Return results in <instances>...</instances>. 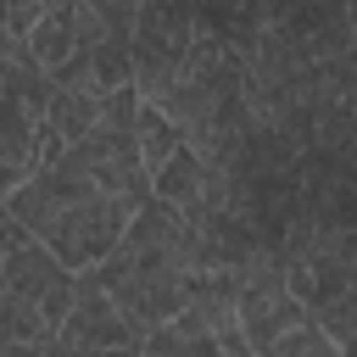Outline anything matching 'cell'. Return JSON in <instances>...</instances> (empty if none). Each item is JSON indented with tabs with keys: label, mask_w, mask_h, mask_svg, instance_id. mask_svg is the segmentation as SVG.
Returning <instances> with one entry per match:
<instances>
[{
	"label": "cell",
	"mask_w": 357,
	"mask_h": 357,
	"mask_svg": "<svg viewBox=\"0 0 357 357\" xmlns=\"http://www.w3.org/2000/svg\"><path fill=\"white\" fill-rule=\"evenodd\" d=\"M190 39H195V22H190V6H173V0H151V6H134V95L139 100H162L173 89V78L184 73V56H190Z\"/></svg>",
	"instance_id": "1"
},
{
	"label": "cell",
	"mask_w": 357,
	"mask_h": 357,
	"mask_svg": "<svg viewBox=\"0 0 357 357\" xmlns=\"http://www.w3.org/2000/svg\"><path fill=\"white\" fill-rule=\"evenodd\" d=\"M128 218H134V206H128V201H112V195H84L78 206H67V212L50 223V234H45L39 245L61 262V273L84 279V273H95V268H100V262L123 245Z\"/></svg>",
	"instance_id": "2"
},
{
	"label": "cell",
	"mask_w": 357,
	"mask_h": 357,
	"mask_svg": "<svg viewBox=\"0 0 357 357\" xmlns=\"http://www.w3.org/2000/svg\"><path fill=\"white\" fill-rule=\"evenodd\" d=\"M56 173L73 178V184H84V190H95V195L128 201V206L151 201L145 167H139V156H134V139L117 134V128H106V123H95L78 145H67V151L56 156Z\"/></svg>",
	"instance_id": "3"
},
{
	"label": "cell",
	"mask_w": 357,
	"mask_h": 357,
	"mask_svg": "<svg viewBox=\"0 0 357 357\" xmlns=\"http://www.w3.org/2000/svg\"><path fill=\"white\" fill-rule=\"evenodd\" d=\"M0 296H17V301H28V307H39V318H45L50 335H56V324H61L67 307H73V273H61V262H56L39 240H22V245H11L6 262H0Z\"/></svg>",
	"instance_id": "4"
},
{
	"label": "cell",
	"mask_w": 357,
	"mask_h": 357,
	"mask_svg": "<svg viewBox=\"0 0 357 357\" xmlns=\"http://www.w3.org/2000/svg\"><path fill=\"white\" fill-rule=\"evenodd\" d=\"M50 346L61 357H100V351H117V346H134L123 312L112 307V296L95 284V279H73V307L67 318L56 324Z\"/></svg>",
	"instance_id": "5"
},
{
	"label": "cell",
	"mask_w": 357,
	"mask_h": 357,
	"mask_svg": "<svg viewBox=\"0 0 357 357\" xmlns=\"http://www.w3.org/2000/svg\"><path fill=\"white\" fill-rule=\"evenodd\" d=\"M84 195H95V190H84V184L61 178L56 167H39L33 178H22V184L6 195V218H11L28 240H45V234H50V223H56L67 206H78Z\"/></svg>",
	"instance_id": "6"
},
{
	"label": "cell",
	"mask_w": 357,
	"mask_h": 357,
	"mask_svg": "<svg viewBox=\"0 0 357 357\" xmlns=\"http://www.w3.org/2000/svg\"><path fill=\"white\" fill-rule=\"evenodd\" d=\"M33 173H39V117L11 89H0V201Z\"/></svg>",
	"instance_id": "7"
},
{
	"label": "cell",
	"mask_w": 357,
	"mask_h": 357,
	"mask_svg": "<svg viewBox=\"0 0 357 357\" xmlns=\"http://www.w3.org/2000/svg\"><path fill=\"white\" fill-rule=\"evenodd\" d=\"M234 324H240V340L251 357H262L279 335H290L296 324H307V312L284 296V284H262V290H245L240 307H234Z\"/></svg>",
	"instance_id": "8"
},
{
	"label": "cell",
	"mask_w": 357,
	"mask_h": 357,
	"mask_svg": "<svg viewBox=\"0 0 357 357\" xmlns=\"http://www.w3.org/2000/svg\"><path fill=\"white\" fill-rule=\"evenodd\" d=\"M139 357H251V351H245L240 329L218 335V329L195 324L190 312H178V318L156 324V329L139 340Z\"/></svg>",
	"instance_id": "9"
},
{
	"label": "cell",
	"mask_w": 357,
	"mask_h": 357,
	"mask_svg": "<svg viewBox=\"0 0 357 357\" xmlns=\"http://www.w3.org/2000/svg\"><path fill=\"white\" fill-rule=\"evenodd\" d=\"M22 50H28V61H33L45 78L61 73V67L73 61V50H78V6H73V0L45 6V17L33 22V33L22 39Z\"/></svg>",
	"instance_id": "10"
},
{
	"label": "cell",
	"mask_w": 357,
	"mask_h": 357,
	"mask_svg": "<svg viewBox=\"0 0 357 357\" xmlns=\"http://www.w3.org/2000/svg\"><path fill=\"white\" fill-rule=\"evenodd\" d=\"M128 139H134V156H139V167H145V178L184 145L178 139V128H173V117L162 112V106H151V100H139V112H134V128H128Z\"/></svg>",
	"instance_id": "11"
},
{
	"label": "cell",
	"mask_w": 357,
	"mask_h": 357,
	"mask_svg": "<svg viewBox=\"0 0 357 357\" xmlns=\"http://www.w3.org/2000/svg\"><path fill=\"white\" fill-rule=\"evenodd\" d=\"M11 340H28V346H45L50 340V324L39 318V307L17 301V296H0V346Z\"/></svg>",
	"instance_id": "12"
},
{
	"label": "cell",
	"mask_w": 357,
	"mask_h": 357,
	"mask_svg": "<svg viewBox=\"0 0 357 357\" xmlns=\"http://www.w3.org/2000/svg\"><path fill=\"white\" fill-rule=\"evenodd\" d=\"M11 234H22V229H17L11 218H6V201H0V240H11Z\"/></svg>",
	"instance_id": "13"
},
{
	"label": "cell",
	"mask_w": 357,
	"mask_h": 357,
	"mask_svg": "<svg viewBox=\"0 0 357 357\" xmlns=\"http://www.w3.org/2000/svg\"><path fill=\"white\" fill-rule=\"evenodd\" d=\"M100 357H139V346H117V351H100Z\"/></svg>",
	"instance_id": "14"
},
{
	"label": "cell",
	"mask_w": 357,
	"mask_h": 357,
	"mask_svg": "<svg viewBox=\"0 0 357 357\" xmlns=\"http://www.w3.org/2000/svg\"><path fill=\"white\" fill-rule=\"evenodd\" d=\"M39 357H61V351H56V346H45V351H39Z\"/></svg>",
	"instance_id": "15"
}]
</instances>
